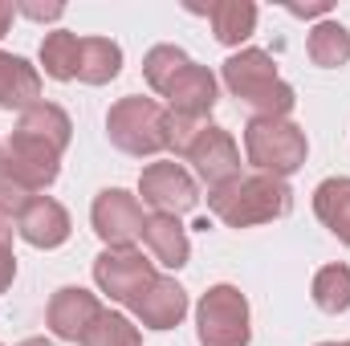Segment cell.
<instances>
[{"label":"cell","mask_w":350,"mask_h":346,"mask_svg":"<svg viewBox=\"0 0 350 346\" xmlns=\"http://www.w3.org/2000/svg\"><path fill=\"white\" fill-rule=\"evenodd\" d=\"M208 208L228 228H253L293 212V187L277 175H237L208 191Z\"/></svg>","instance_id":"cell-1"},{"label":"cell","mask_w":350,"mask_h":346,"mask_svg":"<svg viewBox=\"0 0 350 346\" xmlns=\"http://www.w3.org/2000/svg\"><path fill=\"white\" fill-rule=\"evenodd\" d=\"M224 86L237 102H245L253 110V118H289V110L297 106L293 86L277 74L273 57L265 49H241L224 62Z\"/></svg>","instance_id":"cell-2"},{"label":"cell","mask_w":350,"mask_h":346,"mask_svg":"<svg viewBox=\"0 0 350 346\" xmlns=\"http://www.w3.org/2000/svg\"><path fill=\"white\" fill-rule=\"evenodd\" d=\"M106 139L122 151V155H159L167 151V106H159L155 98H118L106 114Z\"/></svg>","instance_id":"cell-3"},{"label":"cell","mask_w":350,"mask_h":346,"mask_svg":"<svg viewBox=\"0 0 350 346\" xmlns=\"http://www.w3.org/2000/svg\"><path fill=\"white\" fill-rule=\"evenodd\" d=\"M245 155L261 175L285 179V175L306 168L310 143H306V131L293 118H249V127H245Z\"/></svg>","instance_id":"cell-4"},{"label":"cell","mask_w":350,"mask_h":346,"mask_svg":"<svg viewBox=\"0 0 350 346\" xmlns=\"http://www.w3.org/2000/svg\"><path fill=\"white\" fill-rule=\"evenodd\" d=\"M196 334L200 346H249V297L237 285H212L196 306Z\"/></svg>","instance_id":"cell-5"},{"label":"cell","mask_w":350,"mask_h":346,"mask_svg":"<svg viewBox=\"0 0 350 346\" xmlns=\"http://www.w3.org/2000/svg\"><path fill=\"white\" fill-rule=\"evenodd\" d=\"M155 277H159L155 265L143 257L135 245L131 249H102L94 257V281H98V289L110 302H122V306H131L143 289H151Z\"/></svg>","instance_id":"cell-6"},{"label":"cell","mask_w":350,"mask_h":346,"mask_svg":"<svg viewBox=\"0 0 350 346\" xmlns=\"http://www.w3.org/2000/svg\"><path fill=\"white\" fill-rule=\"evenodd\" d=\"M90 224H94V232L102 237L106 249H131V245L143 237L147 216H143V204H139L131 191H122V187H106V191L94 196Z\"/></svg>","instance_id":"cell-7"},{"label":"cell","mask_w":350,"mask_h":346,"mask_svg":"<svg viewBox=\"0 0 350 346\" xmlns=\"http://www.w3.org/2000/svg\"><path fill=\"white\" fill-rule=\"evenodd\" d=\"M183 159H187V163L196 168V175L208 183V191L241 175V151H237V139H232L224 127H216V122H208V127L191 139V147L183 151Z\"/></svg>","instance_id":"cell-8"},{"label":"cell","mask_w":350,"mask_h":346,"mask_svg":"<svg viewBox=\"0 0 350 346\" xmlns=\"http://www.w3.org/2000/svg\"><path fill=\"white\" fill-rule=\"evenodd\" d=\"M139 196H143V204H151L155 212H167V216L191 212L200 204L196 179L183 172L179 163H151V168H143V175H139Z\"/></svg>","instance_id":"cell-9"},{"label":"cell","mask_w":350,"mask_h":346,"mask_svg":"<svg viewBox=\"0 0 350 346\" xmlns=\"http://www.w3.org/2000/svg\"><path fill=\"white\" fill-rule=\"evenodd\" d=\"M4 159H8L12 172L29 183L33 196L45 191V187H53L57 175H62V151L53 143L37 139V135H25V131H12V139L4 147Z\"/></svg>","instance_id":"cell-10"},{"label":"cell","mask_w":350,"mask_h":346,"mask_svg":"<svg viewBox=\"0 0 350 346\" xmlns=\"http://www.w3.org/2000/svg\"><path fill=\"white\" fill-rule=\"evenodd\" d=\"M98 318H102V302L82 285H62L45 310V322H49L53 338H62V343H82Z\"/></svg>","instance_id":"cell-11"},{"label":"cell","mask_w":350,"mask_h":346,"mask_svg":"<svg viewBox=\"0 0 350 346\" xmlns=\"http://www.w3.org/2000/svg\"><path fill=\"white\" fill-rule=\"evenodd\" d=\"M70 232H74L70 212L53 196H33L16 216V237L29 241L33 249H62L70 241Z\"/></svg>","instance_id":"cell-12"},{"label":"cell","mask_w":350,"mask_h":346,"mask_svg":"<svg viewBox=\"0 0 350 346\" xmlns=\"http://www.w3.org/2000/svg\"><path fill=\"white\" fill-rule=\"evenodd\" d=\"M147 330H175L187 318V289L175 277H155L151 289H143L131 306H126Z\"/></svg>","instance_id":"cell-13"},{"label":"cell","mask_w":350,"mask_h":346,"mask_svg":"<svg viewBox=\"0 0 350 346\" xmlns=\"http://www.w3.org/2000/svg\"><path fill=\"white\" fill-rule=\"evenodd\" d=\"M163 98H167V114H183V118H208L212 114V106H216V74L208 70V66H196V62H187L179 74H175V82L163 90Z\"/></svg>","instance_id":"cell-14"},{"label":"cell","mask_w":350,"mask_h":346,"mask_svg":"<svg viewBox=\"0 0 350 346\" xmlns=\"http://www.w3.org/2000/svg\"><path fill=\"white\" fill-rule=\"evenodd\" d=\"M191 12H204L216 41L237 49L257 33V4L253 0H212V4H187Z\"/></svg>","instance_id":"cell-15"},{"label":"cell","mask_w":350,"mask_h":346,"mask_svg":"<svg viewBox=\"0 0 350 346\" xmlns=\"http://www.w3.org/2000/svg\"><path fill=\"white\" fill-rule=\"evenodd\" d=\"M41 102V74L21 53L0 49V110H29Z\"/></svg>","instance_id":"cell-16"},{"label":"cell","mask_w":350,"mask_h":346,"mask_svg":"<svg viewBox=\"0 0 350 346\" xmlns=\"http://www.w3.org/2000/svg\"><path fill=\"white\" fill-rule=\"evenodd\" d=\"M143 241H147V249L155 253V261L167 265V269H183L187 257H191L187 228L179 224V216H167V212H151V216H147Z\"/></svg>","instance_id":"cell-17"},{"label":"cell","mask_w":350,"mask_h":346,"mask_svg":"<svg viewBox=\"0 0 350 346\" xmlns=\"http://www.w3.org/2000/svg\"><path fill=\"white\" fill-rule=\"evenodd\" d=\"M314 216L350 245V175H330L314 187Z\"/></svg>","instance_id":"cell-18"},{"label":"cell","mask_w":350,"mask_h":346,"mask_svg":"<svg viewBox=\"0 0 350 346\" xmlns=\"http://www.w3.org/2000/svg\"><path fill=\"white\" fill-rule=\"evenodd\" d=\"M122 74V49L110 37H82L78 45V82L106 86Z\"/></svg>","instance_id":"cell-19"},{"label":"cell","mask_w":350,"mask_h":346,"mask_svg":"<svg viewBox=\"0 0 350 346\" xmlns=\"http://www.w3.org/2000/svg\"><path fill=\"white\" fill-rule=\"evenodd\" d=\"M16 131H25V135H37V139H45V143H53L62 155H66V147H70V139H74V122H70V114H66L62 106H53V102H37V106L21 110Z\"/></svg>","instance_id":"cell-20"},{"label":"cell","mask_w":350,"mask_h":346,"mask_svg":"<svg viewBox=\"0 0 350 346\" xmlns=\"http://www.w3.org/2000/svg\"><path fill=\"white\" fill-rule=\"evenodd\" d=\"M78 45H82V37L70 33V29L45 33V41H41V70H45V78L74 82L78 78Z\"/></svg>","instance_id":"cell-21"},{"label":"cell","mask_w":350,"mask_h":346,"mask_svg":"<svg viewBox=\"0 0 350 346\" xmlns=\"http://www.w3.org/2000/svg\"><path fill=\"white\" fill-rule=\"evenodd\" d=\"M306 53L314 66L322 70H338L350 62V33L338 25V21H318L310 29V41H306Z\"/></svg>","instance_id":"cell-22"},{"label":"cell","mask_w":350,"mask_h":346,"mask_svg":"<svg viewBox=\"0 0 350 346\" xmlns=\"http://www.w3.org/2000/svg\"><path fill=\"white\" fill-rule=\"evenodd\" d=\"M314 306L322 314H347L350 310V265H326L314 273Z\"/></svg>","instance_id":"cell-23"},{"label":"cell","mask_w":350,"mask_h":346,"mask_svg":"<svg viewBox=\"0 0 350 346\" xmlns=\"http://www.w3.org/2000/svg\"><path fill=\"white\" fill-rule=\"evenodd\" d=\"M187 62H191V57H187L179 45H155V49H147V57H143V78H147V86L163 98V90L172 86L175 74H179Z\"/></svg>","instance_id":"cell-24"},{"label":"cell","mask_w":350,"mask_h":346,"mask_svg":"<svg viewBox=\"0 0 350 346\" xmlns=\"http://www.w3.org/2000/svg\"><path fill=\"white\" fill-rule=\"evenodd\" d=\"M82 346H143V338H139V326H135L126 314L102 310V318L86 330Z\"/></svg>","instance_id":"cell-25"},{"label":"cell","mask_w":350,"mask_h":346,"mask_svg":"<svg viewBox=\"0 0 350 346\" xmlns=\"http://www.w3.org/2000/svg\"><path fill=\"white\" fill-rule=\"evenodd\" d=\"M33 200V191H29V183L21 179V175L8 168V159L0 155V216H21V208Z\"/></svg>","instance_id":"cell-26"},{"label":"cell","mask_w":350,"mask_h":346,"mask_svg":"<svg viewBox=\"0 0 350 346\" xmlns=\"http://www.w3.org/2000/svg\"><path fill=\"white\" fill-rule=\"evenodd\" d=\"M16 12H25L33 21H57L66 12V4H16Z\"/></svg>","instance_id":"cell-27"},{"label":"cell","mask_w":350,"mask_h":346,"mask_svg":"<svg viewBox=\"0 0 350 346\" xmlns=\"http://www.w3.org/2000/svg\"><path fill=\"white\" fill-rule=\"evenodd\" d=\"M289 12H293V16H326L330 4H326V0H322V4H289Z\"/></svg>","instance_id":"cell-28"},{"label":"cell","mask_w":350,"mask_h":346,"mask_svg":"<svg viewBox=\"0 0 350 346\" xmlns=\"http://www.w3.org/2000/svg\"><path fill=\"white\" fill-rule=\"evenodd\" d=\"M12 16H16V4H8V0H0V37L8 33V25H12Z\"/></svg>","instance_id":"cell-29"},{"label":"cell","mask_w":350,"mask_h":346,"mask_svg":"<svg viewBox=\"0 0 350 346\" xmlns=\"http://www.w3.org/2000/svg\"><path fill=\"white\" fill-rule=\"evenodd\" d=\"M12 232H16V228H12V220H8V216H0V245H12Z\"/></svg>","instance_id":"cell-30"},{"label":"cell","mask_w":350,"mask_h":346,"mask_svg":"<svg viewBox=\"0 0 350 346\" xmlns=\"http://www.w3.org/2000/svg\"><path fill=\"white\" fill-rule=\"evenodd\" d=\"M21 346H49V338H25Z\"/></svg>","instance_id":"cell-31"},{"label":"cell","mask_w":350,"mask_h":346,"mask_svg":"<svg viewBox=\"0 0 350 346\" xmlns=\"http://www.w3.org/2000/svg\"><path fill=\"white\" fill-rule=\"evenodd\" d=\"M318 346H350V338H347V343H318Z\"/></svg>","instance_id":"cell-32"}]
</instances>
